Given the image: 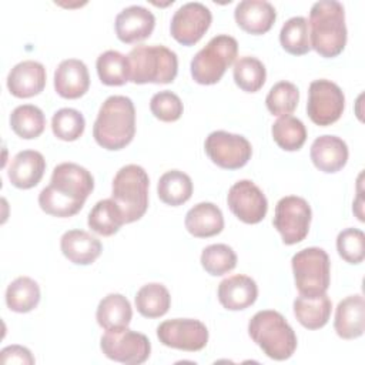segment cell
<instances>
[{
  "instance_id": "obj_34",
  "label": "cell",
  "mask_w": 365,
  "mask_h": 365,
  "mask_svg": "<svg viewBox=\"0 0 365 365\" xmlns=\"http://www.w3.org/2000/svg\"><path fill=\"white\" fill-rule=\"evenodd\" d=\"M279 43L285 51L294 56L307 54L311 50L308 20L302 16L288 19L279 31Z\"/></svg>"
},
{
  "instance_id": "obj_27",
  "label": "cell",
  "mask_w": 365,
  "mask_h": 365,
  "mask_svg": "<svg viewBox=\"0 0 365 365\" xmlns=\"http://www.w3.org/2000/svg\"><path fill=\"white\" fill-rule=\"evenodd\" d=\"M133 318L130 301L121 294L106 295L97 307L96 319L106 331L127 328Z\"/></svg>"
},
{
  "instance_id": "obj_5",
  "label": "cell",
  "mask_w": 365,
  "mask_h": 365,
  "mask_svg": "<svg viewBox=\"0 0 365 365\" xmlns=\"http://www.w3.org/2000/svg\"><path fill=\"white\" fill-rule=\"evenodd\" d=\"M130 81L135 84H168L178 71L177 54L165 46H135L127 56Z\"/></svg>"
},
{
  "instance_id": "obj_28",
  "label": "cell",
  "mask_w": 365,
  "mask_h": 365,
  "mask_svg": "<svg viewBox=\"0 0 365 365\" xmlns=\"http://www.w3.org/2000/svg\"><path fill=\"white\" fill-rule=\"evenodd\" d=\"M157 192L164 204L177 207L191 198L192 181L188 174L180 170H170L160 177Z\"/></svg>"
},
{
  "instance_id": "obj_30",
  "label": "cell",
  "mask_w": 365,
  "mask_h": 365,
  "mask_svg": "<svg viewBox=\"0 0 365 365\" xmlns=\"http://www.w3.org/2000/svg\"><path fill=\"white\" fill-rule=\"evenodd\" d=\"M40 302V287L30 277H19L6 289V304L13 312L24 314Z\"/></svg>"
},
{
  "instance_id": "obj_11",
  "label": "cell",
  "mask_w": 365,
  "mask_h": 365,
  "mask_svg": "<svg viewBox=\"0 0 365 365\" xmlns=\"http://www.w3.org/2000/svg\"><path fill=\"white\" fill-rule=\"evenodd\" d=\"M345 108V96L331 80H314L308 88L307 113L317 125H331L339 120Z\"/></svg>"
},
{
  "instance_id": "obj_32",
  "label": "cell",
  "mask_w": 365,
  "mask_h": 365,
  "mask_svg": "<svg viewBox=\"0 0 365 365\" xmlns=\"http://www.w3.org/2000/svg\"><path fill=\"white\" fill-rule=\"evenodd\" d=\"M97 74L106 86H123L130 81V64L127 56L117 50H107L97 57Z\"/></svg>"
},
{
  "instance_id": "obj_16",
  "label": "cell",
  "mask_w": 365,
  "mask_h": 365,
  "mask_svg": "<svg viewBox=\"0 0 365 365\" xmlns=\"http://www.w3.org/2000/svg\"><path fill=\"white\" fill-rule=\"evenodd\" d=\"M114 26L118 40L131 44L150 37L155 26V17L143 6H128L117 14Z\"/></svg>"
},
{
  "instance_id": "obj_20",
  "label": "cell",
  "mask_w": 365,
  "mask_h": 365,
  "mask_svg": "<svg viewBox=\"0 0 365 365\" xmlns=\"http://www.w3.org/2000/svg\"><path fill=\"white\" fill-rule=\"evenodd\" d=\"M257 282L248 275H231L218 285V301L230 311H241L251 307L257 301Z\"/></svg>"
},
{
  "instance_id": "obj_4",
  "label": "cell",
  "mask_w": 365,
  "mask_h": 365,
  "mask_svg": "<svg viewBox=\"0 0 365 365\" xmlns=\"http://www.w3.org/2000/svg\"><path fill=\"white\" fill-rule=\"evenodd\" d=\"M251 339L275 361H285L297 349V335L287 319L274 309L258 311L248 322Z\"/></svg>"
},
{
  "instance_id": "obj_35",
  "label": "cell",
  "mask_w": 365,
  "mask_h": 365,
  "mask_svg": "<svg viewBox=\"0 0 365 365\" xmlns=\"http://www.w3.org/2000/svg\"><path fill=\"white\" fill-rule=\"evenodd\" d=\"M272 138L285 151L299 150L307 140L304 123L294 115H282L272 124Z\"/></svg>"
},
{
  "instance_id": "obj_19",
  "label": "cell",
  "mask_w": 365,
  "mask_h": 365,
  "mask_svg": "<svg viewBox=\"0 0 365 365\" xmlns=\"http://www.w3.org/2000/svg\"><path fill=\"white\" fill-rule=\"evenodd\" d=\"M46 171V160L36 150H23L10 161L7 175L10 182L21 190L36 187Z\"/></svg>"
},
{
  "instance_id": "obj_39",
  "label": "cell",
  "mask_w": 365,
  "mask_h": 365,
  "mask_svg": "<svg viewBox=\"0 0 365 365\" xmlns=\"http://www.w3.org/2000/svg\"><path fill=\"white\" fill-rule=\"evenodd\" d=\"M84 115L76 108H60L51 118L53 134L63 141H74L84 133Z\"/></svg>"
},
{
  "instance_id": "obj_38",
  "label": "cell",
  "mask_w": 365,
  "mask_h": 365,
  "mask_svg": "<svg viewBox=\"0 0 365 365\" xmlns=\"http://www.w3.org/2000/svg\"><path fill=\"white\" fill-rule=\"evenodd\" d=\"M201 265L210 275H224L235 268L237 254L227 244H211L201 252Z\"/></svg>"
},
{
  "instance_id": "obj_42",
  "label": "cell",
  "mask_w": 365,
  "mask_h": 365,
  "mask_svg": "<svg viewBox=\"0 0 365 365\" xmlns=\"http://www.w3.org/2000/svg\"><path fill=\"white\" fill-rule=\"evenodd\" d=\"M0 364H34V356L31 352L21 345H9L0 352Z\"/></svg>"
},
{
  "instance_id": "obj_26",
  "label": "cell",
  "mask_w": 365,
  "mask_h": 365,
  "mask_svg": "<svg viewBox=\"0 0 365 365\" xmlns=\"http://www.w3.org/2000/svg\"><path fill=\"white\" fill-rule=\"evenodd\" d=\"M332 302L324 292L319 295H301L294 299V315L308 329L322 328L331 317Z\"/></svg>"
},
{
  "instance_id": "obj_37",
  "label": "cell",
  "mask_w": 365,
  "mask_h": 365,
  "mask_svg": "<svg viewBox=\"0 0 365 365\" xmlns=\"http://www.w3.org/2000/svg\"><path fill=\"white\" fill-rule=\"evenodd\" d=\"M299 101L298 87L291 81H278L271 87L267 94L265 104L271 114L274 115H291L297 108Z\"/></svg>"
},
{
  "instance_id": "obj_24",
  "label": "cell",
  "mask_w": 365,
  "mask_h": 365,
  "mask_svg": "<svg viewBox=\"0 0 365 365\" xmlns=\"http://www.w3.org/2000/svg\"><path fill=\"white\" fill-rule=\"evenodd\" d=\"M334 328L342 339H355L365 329V302L362 295H349L339 301L335 311Z\"/></svg>"
},
{
  "instance_id": "obj_25",
  "label": "cell",
  "mask_w": 365,
  "mask_h": 365,
  "mask_svg": "<svg viewBox=\"0 0 365 365\" xmlns=\"http://www.w3.org/2000/svg\"><path fill=\"white\" fill-rule=\"evenodd\" d=\"M187 231L197 238H208L220 234L224 228L221 210L212 202H198L185 215Z\"/></svg>"
},
{
  "instance_id": "obj_15",
  "label": "cell",
  "mask_w": 365,
  "mask_h": 365,
  "mask_svg": "<svg viewBox=\"0 0 365 365\" xmlns=\"http://www.w3.org/2000/svg\"><path fill=\"white\" fill-rule=\"evenodd\" d=\"M231 212L245 224H258L268 211V201L258 185L251 180H240L227 194Z\"/></svg>"
},
{
  "instance_id": "obj_9",
  "label": "cell",
  "mask_w": 365,
  "mask_h": 365,
  "mask_svg": "<svg viewBox=\"0 0 365 365\" xmlns=\"http://www.w3.org/2000/svg\"><path fill=\"white\" fill-rule=\"evenodd\" d=\"M312 211L307 200L297 195L282 197L275 205L274 227L281 234L284 244L301 242L309 231Z\"/></svg>"
},
{
  "instance_id": "obj_7",
  "label": "cell",
  "mask_w": 365,
  "mask_h": 365,
  "mask_svg": "<svg viewBox=\"0 0 365 365\" xmlns=\"http://www.w3.org/2000/svg\"><path fill=\"white\" fill-rule=\"evenodd\" d=\"M238 43L228 34L212 37L191 60V76L195 83L210 86L218 83L225 70L234 63Z\"/></svg>"
},
{
  "instance_id": "obj_36",
  "label": "cell",
  "mask_w": 365,
  "mask_h": 365,
  "mask_svg": "<svg viewBox=\"0 0 365 365\" xmlns=\"http://www.w3.org/2000/svg\"><path fill=\"white\" fill-rule=\"evenodd\" d=\"M232 74L235 84L247 93L258 91L264 86L267 78L265 66L261 60L252 56L240 57L234 63Z\"/></svg>"
},
{
  "instance_id": "obj_23",
  "label": "cell",
  "mask_w": 365,
  "mask_h": 365,
  "mask_svg": "<svg viewBox=\"0 0 365 365\" xmlns=\"http://www.w3.org/2000/svg\"><path fill=\"white\" fill-rule=\"evenodd\" d=\"M60 248L63 255L77 265L93 264L103 251L100 240L83 230L66 231L60 238Z\"/></svg>"
},
{
  "instance_id": "obj_13",
  "label": "cell",
  "mask_w": 365,
  "mask_h": 365,
  "mask_svg": "<svg viewBox=\"0 0 365 365\" xmlns=\"http://www.w3.org/2000/svg\"><path fill=\"white\" fill-rule=\"evenodd\" d=\"M157 336L168 348L194 352L207 345L208 329L198 319L175 318L161 322L157 327Z\"/></svg>"
},
{
  "instance_id": "obj_41",
  "label": "cell",
  "mask_w": 365,
  "mask_h": 365,
  "mask_svg": "<svg viewBox=\"0 0 365 365\" xmlns=\"http://www.w3.org/2000/svg\"><path fill=\"white\" fill-rule=\"evenodd\" d=\"M150 110L154 114L155 118L171 123L177 121L184 110L181 98L174 94L173 91L164 90L160 93H155L150 100Z\"/></svg>"
},
{
  "instance_id": "obj_22",
  "label": "cell",
  "mask_w": 365,
  "mask_h": 365,
  "mask_svg": "<svg viewBox=\"0 0 365 365\" xmlns=\"http://www.w3.org/2000/svg\"><path fill=\"white\" fill-rule=\"evenodd\" d=\"M311 160L322 173H336L342 170L348 161V145L336 135H321L311 145Z\"/></svg>"
},
{
  "instance_id": "obj_18",
  "label": "cell",
  "mask_w": 365,
  "mask_h": 365,
  "mask_svg": "<svg viewBox=\"0 0 365 365\" xmlns=\"http://www.w3.org/2000/svg\"><path fill=\"white\" fill-rule=\"evenodd\" d=\"M90 76L87 66L77 58L63 60L54 71V88L63 98H80L88 91Z\"/></svg>"
},
{
  "instance_id": "obj_17",
  "label": "cell",
  "mask_w": 365,
  "mask_h": 365,
  "mask_svg": "<svg viewBox=\"0 0 365 365\" xmlns=\"http://www.w3.org/2000/svg\"><path fill=\"white\" fill-rule=\"evenodd\" d=\"M46 87V68L34 60L17 63L7 76L9 91L19 98H29L40 94Z\"/></svg>"
},
{
  "instance_id": "obj_8",
  "label": "cell",
  "mask_w": 365,
  "mask_h": 365,
  "mask_svg": "<svg viewBox=\"0 0 365 365\" xmlns=\"http://www.w3.org/2000/svg\"><path fill=\"white\" fill-rule=\"evenodd\" d=\"M295 287L301 295H319L327 292L331 282V262L327 251L308 247L291 259Z\"/></svg>"
},
{
  "instance_id": "obj_10",
  "label": "cell",
  "mask_w": 365,
  "mask_h": 365,
  "mask_svg": "<svg viewBox=\"0 0 365 365\" xmlns=\"http://www.w3.org/2000/svg\"><path fill=\"white\" fill-rule=\"evenodd\" d=\"M100 348L107 358L127 365L145 362L151 352L148 338L128 328L107 331L100 339Z\"/></svg>"
},
{
  "instance_id": "obj_12",
  "label": "cell",
  "mask_w": 365,
  "mask_h": 365,
  "mask_svg": "<svg viewBox=\"0 0 365 365\" xmlns=\"http://www.w3.org/2000/svg\"><path fill=\"white\" fill-rule=\"evenodd\" d=\"M204 148L210 160L225 170H237L244 167L252 154V147L244 135L222 130L208 134Z\"/></svg>"
},
{
  "instance_id": "obj_2",
  "label": "cell",
  "mask_w": 365,
  "mask_h": 365,
  "mask_svg": "<svg viewBox=\"0 0 365 365\" xmlns=\"http://www.w3.org/2000/svg\"><path fill=\"white\" fill-rule=\"evenodd\" d=\"M135 134V108L125 96H110L101 104L93 125L96 143L110 151L128 145Z\"/></svg>"
},
{
  "instance_id": "obj_29",
  "label": "cell",
  "mask_w": 365,
  "mask_h": 365,
  "mask_svg": "<svg viewBox=\"0 0 365 365\" xmlns=\"http://www.w3.org/2000/svg\"><path fill=\"white\" fill-rule=\"evenodd\" d=\"M87 224L94 232L103 237H110L114 235L121 225L125 224V221L115 201L113 198H106L96 202V205L91 208Z\"/></svg>"
},
{
  "instance_id": "obj_3",
  "label": "cell",
  "mask_w": 365,
  "mask_h": 365,
  "mask_svg": "<svg viewBox=\"0 0 365 365\" xmlns=\"http://www.w3.org/2000/svg\"><path fill=\"white\" fill-rule=\"evenodd\" d=\"M311 48L321 57L332 58L346 44L344 6L336 0H319L312 4L308 20Z\"/></svg>"
},
{
  "instance_id": "obj_31",
  "label": "cell",
  "mask_w": 365,
  "mask_h": 365,
  "mask_svg": "<svg viewBox=\"0 0 365 365\" xmlns=\"http://www.w3.org/2000/svg\"><path fill=\"white\" fill-rule=\"evenodd\" d=\"M171 305L168 289L160 282L143 285L135 294V308L145 318H158L167 314Z\"/></svg>"
},
{
  "instance_id": "obj_6",
  "label": "cell",
  "mask_w": 365,
  "mask_h": 365,
  "mask_svg": "<svg viewBox=\"0 0 365 365\" xmlns=\"http://www.w3.org/2000/svg\"><path fill=\"white\" fill-rule=\"evenodd\" d=\"M148 185L147 171L137 164L121 167L113 178L111 198L120 207L125 224L140 220L148 208Z\"/></svg>"
},
{
  "instance_id": "obj_1",
  "label": "cell",
  "mask_w": 365,
  "mask_h": 365,
  "mask_svg": "<svg viewBox=\"0 0 365 365\" xmlns=\"http://www.w3.org/2000/svg\"><path fill=\"white\" fill-rule=\"evenodd\" d=\"M94 188L91 173L76 164L61 163L54 167L50 184L38 194L40 208L53 217L76 215Z\"/></svg>"
},
{
  "instance_id": "obj_14",
  "label": "cell",
  "mask_w": 365,
  "mask_h": 365,
  "mask_svg": "<svg viewBox=\"0 0 365 365\" xmlns=\"http://www.w3.org/2000/svg\"><path fill=\"white\" fill-rule=\"evenodd\" d=\"M212 14L210 9L198 1L182 4L173 16L170 33L182 46L198 43L210 29Z\"/></svg>"
},
{
  "instance_id": "obj_40",
  "label": "cell",
  "mask_w": 365,
  "mask_h": 365,
  "mask_svg": "<svg viewBox=\"0 0 365 365\" xmlns=\"http://www.w3.org/2000/svg\"><path fill=\"white\" fill-rule=\"evenodd\" d=\"M336 250L346 262H362L365 258V234L358 228L342 230L336 237Z\"/></svg>"
},
{
  "instance_id": "obj_21",
  "label": "cell",
  "mask_w": 365,
  "mask_h": 365,
  "mask_svg": "<svg viewBox=\"0 0 365 365\" xmlns=\"http://www.w3.org/2000/svg\"><path fill=\"white\" fill-rule=\"evenodd\" d=\"M237 24L250 34H264L271 30L277 11L275 7L265 0H242L234 10Z\"/></svg>"
},
{
  "instance_id": "obj_33",
  "label": "cell",
  "mask_w": 365,
  "mask_h": 365,
  "mask_svg": "<svg viewBox=\"0 0 365 365\" xmlns=\"http://www.w3.org/2000/svg\"><path fill=\"white\" fill-rule=\"evenodd\" d=\"M10 127L24 140L37 138L46 127L44 113L33 104L19 106L10 114Z\"/></svg>"
}]
</instances>
